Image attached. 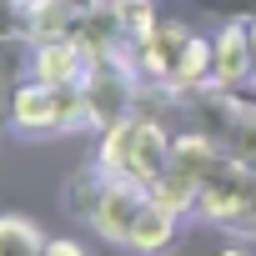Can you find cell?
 I'll return each mask as SVG.
<instances>
[{
	"label": "cell",
	"instance_id": "cell-19",
	"mask_svg": "<svg viewBox=\"0 0 256 256\" xmlns=\"http://www.w3.org/2000/svg\"><path fill=\"white\" fill-rule=\"evenodd\" d=\"M251 46H256V20H251Z\"/></svg>",
	"mask_w": 256,
	"mask_h": 256
},
{
	"label": "cell",
	"instance_id": "cell-1",
	"mask_svg": "<svg viewBox=\"0 0 256 256\" xmlns=\"http://www.w3.org/2000/svg\"><path fill=\"white\" fill-rule=\"evenodd\" d=\"M176 106H186V120L196 131H206L231 161H241L246 171H256V106L236 96V86H191L176 96Z\"/></svg>",
	"mask_w": 256,
	"mask_h": 256
},
{
	"label": "cell",
	"instance_id": "cell-4",
	"mask_svg": "<svg viewBox=\"0 0 256 256\" xmlns=\"http://www.w3.org/2000/svg\"><path fill=\"white\" fill-rule=\"evenodd\" d=\"M191 40H196V36H191L186 26H176V20H156L146 36L126 40V50H131V66H136V76H141L146 86H156V90L176 96Z\"/></svg>",
	"mask_w": 256,
	"mask_h": 256
},
{
	"label": "cell",
	"instance_id": "cell-13",
	"mask_svg": "<svg viewBox=\"0 0 256 256\" xmlns=\"http://www.w3.org/2000/svg\"><path fill=\"white\" fill-rule=\"evenodd\" d=\"M131 136H136V116H126V120H116V126H106V131H100L96 161H100L110 176H126V161H131Z\"/></svg>",
	"mask_w": 256,
	"mask_h": 256
},
{
	"label": "cell",
	"instance_id": "cell-17",
	"mask_svg": "<svg viewBox=\"0 0 256 256\" xmlns=\"http://www.w3.org/2000/svg\"><path fill=\"white\" fill-rule=\"evenodd\" d=\"M46 251H56V256H76L80 241H76V236H56V241H46Z\"/></svg>",
	"mask_w": 256,
	"mask_h": 256
},
{
	"label": "cell",
	"instance_id": "cell-2",
	"mask_svg": "<svg viewBox=\"0 0 256 256\" xmlns=\"http://www.w3.org/2000/svg\"><path fill=\"white\" fill-rule=\"evenodd\" d=\"M6 116L16 136H66L76 126H90L80 86H50L40 76H26L6 96Z\"/></svg>",
	"mask_w": 256,
	"mask_h": 256
},
{
	"label": "cell",
	"instance_id": "cell-15",
	"mask_svg": "<svg viewBox=\"0 0 256 256\" xmlns=\"http://www.w3.org/2000/svg\"><path fill=\"white\" fill-rule=\"evenodd\" d=\"M110 6V16H116V26L126 30V40H136V36H146L161 16H156V6L151 0H106Z\"/></svg>",
	"mask_w": 256,
	"mask_h": 256
},
{
	"label": "cell",
	"instance_id": "cell-12",
	"mask_svg": "<svg viewBox=\"0 0 256 256\" xmlns=\"http://www.w3.org/2000/svg\"><path fill=\"white\" fill-rule=\"evenodd\" d=\"M151 201H161V206H171L176 216H186V211H196V201H201V181H191V176H181V171H161L156 181H151Z\"/></svg>",
	"mask_w": 256,
	"mask_h": 256
},
{
	"label": "cell",
	"instance_id": "cell-14",
	"mask_svg": "<svg viewBox=\"0 0 256 256\" xmlns=\"http://www.w3.org/2000/svg\"><path fill=\"white\" fill-rule=\"evenodd\" d=\"M30 251H46L40 226L30 216H0V256H30Z\"/></svg>",
	"mask_w": 256,
	"mask_h": 256
},
{
	"label": "cell",
	"instance_id": "cell-16",
	"mask_svg": "<svg viewBox=\"0 0 256 256\" xmlns=\"http://www.w3.org/2000/svg\"><path fill=\"white\" fill-rule=\"evenodd\" d=\"M191 10H206V16H216V20H241V26H251V20H256V0H191Z\"/></svg>",
	"mask_w": 256,
	"mask_h": 256
},
{
	"label": "cell",
	"instance_id": "cell-8",
	"mask_svg": "<svg viewBox=\"0 0 256 256\" xmlns=\"http://www.w3.org/2000/svg\"><path fill=\"white\" fill-rule=\"evenodd\" d=\"M86 66H90V50H86L76 36H66V40H40V46H36L30 76H40V80H50V86H80Z\"/></svg>",
	"mask_w": 256,
	"mask_h": 256
},
{
	"label": "cell",
	"instance_id": "cell-18",
	"mask_svg": "<svg viewBox=\"0 0 256 256\" xmlns=\"http://www.w3.org/2000/svg\"><path fill=\"white\" fill-rule=\"evenodd\" d=\"M66 6H76V10H100L106 0H66Z\"/></svg>",
	"mask_w": 256,
	"mask_h": 256
},
{
	"label": "cell",
	"instance_id": "cell-11",
	"mask_svg": "<svg viewBox=\"0 0 256 256\" xmlns=\"http://www.w3.org/2000/svg\"><path fill=\"white\" fill-rule=\"evenodd\" d=\"M171 236H176V211L161 206V201H146V211L136 216L126 246H136V251H161V246H171Z\"/></svg>",
	"mask_w": 256,
	"mask_h": 256
},
{
	"label": "cell",
	"instance_id": "cell-7",
	"mask_svg": "<svg viewBox=\"0 0 256 256\" xmlns=\"http://www.w3.org/2000/svg\"><path fill=\"white\" fill-rule=\"evenodd\" d=\"M256 76V46H251V26L241 20H221L216 40H211V80L216 86H241Z\"/></svg>",
	"mask_w": 256,
	"mask_h": 256
},
{
	"label": "cell",
	"instance_id": "cell-9",
	"mask_svg": "<svg viewBox=\"0 0 256 256\" xmlns=\"http://www.w3.org/2000/svg\"><path fill=\"white\" fill-rule=\"evenodd\" d=\"M226 161H231V156H226L206 131H196V126H191L186 136H171V171H181V176H191V181H201V186H206Z\"/></svg>",
	"mask_w": 256,
	"mask_h": 256
},
{
	"label": "cell",
	"instance_id": "cell-3",
	"mask_svg": "<svg viewBox=\"0 0 256 256\" xmlns=\"http://www.w3.org/2000/svg\"><path fill=\"white\" fill-rule=\"evenodd\" d=\"M136 66H131V50L116 46V50H100L90 56L86 76H80V96H86V120L96 126V131H106V126L126 120L136 110Z\"/></svg>",
	"mask_w": 256,
	"mask_h": 256
},
{
	"label": "cell",
	"instance_id": "cell-5",
	"mask_svg": "<svg viewBox=\"0 0 256 256\" xmlns=\"http://www.w3.org/2000/svg\"><path fill=\"white\" fill-rule=\"evenodd\" d=\"M146 201H151V186H146V181H136V176H106L86 221H90L106 241H120V246H126V236H131L136 216L146 211Z\"/></svg>",
	"mask_w": 256,
	"mask_h": 256
},
{
	"label": "cell",
	"instance_id": "cell-10",
	"mask_svg": "<svg viewBox=\"0 0 256 256\" xmlns=\"http://www.w3.org/2000/svg\"><path fill=\"white\" fill-rule=\"evenodd\" d=\"M171 166V136L161 131L156 120H136V136H131V161H126V176L136 181H156L161 171Z\"/></svg>",
	"mask_w": 256,
	"mask_h": 256
},
{
	"label": "cell",
	"instance_id": "cell-6",
	"mask_svg": "<svg viewBox=\"0 0 256 256\" xmlns=\"http://www.w3.org/2000/svg\"><path fill=\"white\" fill-rule=\"evenodd\" d=\"M36 60V36H30V0H0V100H6Z\"/></svg>",
	"mask_w": 256,
	"mask_h": 256
}]
</instances>
